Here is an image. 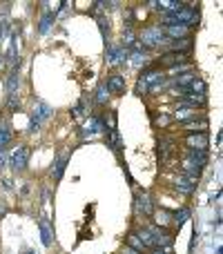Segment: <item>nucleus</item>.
Returning a JSON list of instances; mask_svg holds the SVG:
<instances>
[{"label":"nucleus","instance_id":"f257e3e1","mask_svg":"<svg viewBox=\"0 0 223 254\" xmlns=\"http://www.w3.org/2000/svg\"><path fill=\"white\" fill-rule=\"evenodd\" d=\"M197 22H199V11H197V4L194 2L181 4L176 11L163 13L161 16V27L163 25H188V27H194Z\"/></svg>","mask_w":223,"mask_h":254},{"label":"nucleus","instance_id":"b1692460","mask_svg":"<svg viewBox=\"0 0 223 254\" xmlns=\"http://www.w3.org/2000/svg\"><path fill=\"white\" fill-rule=\"evenodd\" d=\"M172 214V221H174L176 225H183L185 221L190 219V210L188 207H181V210H174V212H170Z\"/></svg>","mask_w":223,"mask_h":254},{"label":"nucleus","instance_id":"aec40b11","mask_svg":"<svg viewBox=\"0 0 223 254\" xmlns=\"http://www.w3.org/2000/svg\"><path fill=\"white\" fill-rule=\"evenodd\" d=\"M194 78H197V76H194V71L190 69V71H185V74H179V76H176V78L170 83V87H181V89H185Z\"/></svg>","mask_w":223,"mask_h":254},{"label":"nucleus","instance_id":"ddd939ff","mask_svg":"<svg viewBox=\"0 0 223 254\" xmlns=\"http://www.w3.org/2000/svg\"><path fill=\"white\" fill-rule=\"evenodd\" d=\"M183 129L192 131V134H208V119L206 116H197L190 123H183Z\"/></svg>","mask_w":223,"mask_h":254},{"label":"nucleus","instance_id":"2f4dec72","mask_svg":"<svg viewBox=\"0 0 223 254\" xmlns=\"http://www.w3.org/2000/svg\"><path fill=\"white\" fill-rule=\"evenodd\" d=\"M148 254H172V248H167V250H149Z\"/></svg>","mask_w":223,"mask_h":254},{"label":"nucleus","instance_id":"6e6552de","mask_svg":"<svg viewBox=\"0 0 223 254\" xmlns=\"http://www.w3.org/2000/svg\"><path fill=\"white\" fill-rule=\"evenodd\" d=\"M134 207H136V212H141V214H145V216H152L154 214V203H152V196H149L148 192H139V194H136Z\"/></svg>","mask_w":223,"mask_h":254},{"label":"nucleus","instance_id":"4468645a","mask_svg":"<svg viewBox=\"0 0 223 254\" xmlns=\"http://www.w3.org/2000/svg\"><path fill=\"white\" fill-rule=\"evenodd\" d=\"M158 63H161V65H165L167 69H170V67H174V65H181V63H188V54L170 52V54H165V56L158 58Z\"/></svg>","mask_w":223,"mask_h":254},{"label":"nucleus","instance_id":"9d476101","mask_svg":"<svg viewBox=\"0 0 223 254\" xmlns=\"http://www.w3.org/2000/svg\"><path fill=\"white\" fill-rule=\"evenodd\" d=\"M105 87L114 96H123V94H125V78H123L121 74H110L105 80Z\"/></svg>","mask_w":223,"mask_h":254},{"label":"nucleus","instance_id":"cd10ccee","mask_svg":"<svg viewBox=\"0 0 223 254\" xmlns=\"http://www.w3.org/2000/svg\"><path fill=\"white\" fill-rule=\"evenodd\" d=\"M192 69V67H190V63H181V65H174V67H170V69H167V74H185V71H190Z\"/></svg>","mask_w":223,"mask_h":254},{"label":"nucleus","instance_id":"7c9ffc66","mask_svg":"<svg viewBox=\"0 0 223 254\" xmlns=\"http://www.w3.org/2000/svg\"><path fill=\"white\" fill-rule=\"evenodd\" d=\"M4 165H7V152H4V149H0V170H2Z\"/></svg>","mask_w":223,"mask_h":254},{"label":"nucleus","instance_id":"9b49d317","mask_svg":"<svg viewBox=\"0 0 223 254\" xmlns=\"http://www.w3.org/2000/svg\"><path fill=\"white\" fill-rule=\"evenodd\" d=\"M208 98L203 96V94H183V96L179 98V107H190V110H194V107H206Z\"/></svg>","mask_w":223,"mask_h":254},{"label":"nucleus","instance_id":"0eeeda50","mask_svg":"<svg viewBox=\"0 0 223 254\" xmlns=\"http://www.w3.org/2000/svg\"><path fill=\"white\" fill-rule=\"evenodd\" d=\"M127 61V49L123 45H110L107 47V65L118 67Z\"/></svg>","mask_w":223,"mask_h":254},{"label":"nucleus","instance_id":"2eb2a0df","mask_svg":"<svg viewBox=\"0 0 223 254\" xmlns=\"http://www.w3.org/2000/svg\"><path fill=\"white\" fill-rule=\"evenodd\" d=\"M13 140V131L7 119H0V149H4Z\"/></svg>","mask_w":223,"mask_h":254},{"label":"nucleus","instance_id":"393cba45","mask_svg":"<svg viewBox=\"0 0 223 254\" xmlns=\"http://www.w3.org/2000/svg\"><path fill=\"white\" fill-rule=\"evenodd\" d=\"M107 98H110V92H107V87H105V83H101L96 87V94H94V101L98 103V105H105L107 103Z\"/></svg>","mask_w":223,"mask_h":254},{"label":"nucleus","instance_id":"473e14b6","mask_svg":"<svg viewBox=\"0 0 223 254\" xmlns=\"http://www.w3.org/2000/svg\"><path fill=\"white\" fill-rule=\"evenodd\" d=\"M4 65H7V61H4V56H2V54H0V71L4 69Z\"/></svg>","mask_w":223,"mask_h":254},{"label":"nucleus","instance_id":"f8f14e48","mask_svg":"<svg viewBox=\"0 0 223 254\" xmlns=\"http://www.w3.org/2000/svg\"><path fill=\"white\" fill-rule=\"evenodd\" d=\"M67 161H70V154H67V152H61L56 156V161H54V165H52V179L54 181H61L63 179L65 167H67Z\"/></svg>","mask_w":223,"mask_h":254},{"label":"nucleus","instance_id":"412c9836","mask_svg":"<svg viewBox=\"0 0 223 254\" xmlns=\"http://www.w3.org/2000/svg\"><path fill=\"white\" fill-rule=\"evenodd\" d=\"M174 119H176V123H190L192 119H197V110H190V107H179L176 110V114H174Z\"/></svg>","mask_w":223,"mask_h":254},{"label":"nucleus","instance_id":"a211bd4d","mask_svg":"<svg viewBox=\"0 0 223 254\" xmlns=\"http://www.w3.org/2000/svg\"><path fill=\"white\" fill-rule=\"evenodd\" d=\"M18 89H20V74L11 69L7 76V83H4V92H7V96H13V94H18Z\"/></svg>","mask_w":223,"mask_h":254},{"label":"nucleus","instance_id":"7ed1b4c3","mask_svg":"<svg viewBox=\"0 0 223 254\" xmlns=\"http://www.w3.org/2000/svg\"><path fill=\"white\" fill-rule=\"evenodd\" d=\"M141 45H143L145 49H154V47H161V45L170 43V40L163 36V27L161 25H152V27H145L143 31H141Z\"/></svg>","mask_w":223,"mask_h":254},{"label":"nucleus","instance_id":"6ab92c4d","mask_svg":"<svg viewBox=\"0 0 223 254\" xmlns=\"http://www.w3.org/2000/svg\"><path fill=\"white\" fill-rule=\"evenodd\" d=\"M96 131H101V121H98V116H87V121L83 123L80 134L87 136V134H96Z\"/></svg>","mask_w":223,"mask_h":254},{"label":"nucleus","instance_id":"bb28decb","mask_svg":"<svg viewBox=\"0 0 223 254\" xmlns=\"http://www.w3.org/2000/svg\"><path fill=\"white\" fill-rule=\"evenodd\" d=\"M40 237H43V243L45 246H52V230H49V223L47 221H43V223H40Z\"/></svg>","mask_w":223,"mask_h":254},{"label":"nucleus","instance_id":"dca6fc26","mask_svg":"<svg viewBox=\"0 0 223 254\" xmlns=\"http://www.w3.org/2000/svg\"><path fill=\"white\" fill-rule=\"evenodd\" d=\"M54 22H56V11H45L43 16H40V22H38V34L40 36L49 34V29L54 27Z\"/></svg>","mask_w":223,"mask_h":254},{"label":"nucleus","instance_id":"a878e982","mask_svg":"<svg viewBox=\"0 0 223 254\" xmlns=\"http://www.w3.org/2000/svg\"><path fill=\"white\" fill-rule=\"evenodd\" d=\"M134 43H136V34H134V29H132V27H125V31H123V47L130 49Z\"/></svg>","mask_w":223,"mask_h":254},{"label":"nucleus","instance_id":"39448f33","mask_svg":"<svg viewBox=\"0 0 223 254\" xmlns=\"http://www.w3.org/2000/svg\"><path fill=\"white\" fill-rule=\"evenodd\" d=\"M163 36H165L167 40L192 38V27H188V25H163Z\"/></svg>","mask_w":223,"mask_h":254},{"label":"nucleus","instance_id":"72a5a7b5","mask_svg":"<svg viewBox=\"0 0 223 254\" xmlns=\"http://www.w3.org/2000/svg\"><path fill=\"white\" fill-rule=\"evenodd\" d=\"M25 254H36V252H31V250H27V252H25Z\"/></svg>","mask_w":223,"mask_h":254},{"label":"nucleus","instance_id":"5701e85b","mask_svg":"<svg viewBox=\"0 0 223 254\" xmlns=\"http://www.w3.org/2000/svg\"><path fill=\"white\" fill-rule=\"evenodd\" d=\"M127 248H130V250H134V252H139V254H145V252H148V248L141 243V239L136 237L134 232L127 234Z\"/></svg>","mask_w":223,"mask_h":254},{"label":"nucleus","instance_id":"1a4fd4ad","mask_svg":"<svg viewBox=\"0 0 223 254\" xmlns=\"http://www.w3.org/2000/svg\"><path fill=\"white\" fill-rule=\"evenodd\" d=\"M54 116V110L47 105L45 101H36V105H34V112H31V116L29 119L34 121V123H43V121H47V119H52Z\"/></svg>","mask_w":223,"mask_h":254},{"label":"nucleus","instance_id":"4be33fe9","mask_svg":"<svg viewBox=\"0 0 223 254\" xmlns=\"http://www.w3.org/2000/svg\"><path fill=\"white\" fill-rule=\"evenodd\" d=\"M172 181H174V188L179 190V192H183V194H192V192H194V185L190 183V181L185 179V176H181V174H179V176H174Z\"/></svg>","mask_w":223,"mask_h":254},{"label":"nucleus","instance_id":"c85d7f7f","mask_svg":"<svg viewBox=\"0 0 223 254\" xmlns=\"http://www.w3.org/2000/svg\"><path fill=\"white\" fill-rule=\"evenodd\" d=\"M7 107H9V112L20 110V98H18V94H13V96H7Z\"/></svg>","mask_w":223,"mask_h":254},{"label":"nucleus","instance_id":"c756f323","mask_svg":"<svg viewBox=\"0 0 223 254\" xmlns=\"http://www.w3.org/2000/svg\"><path fill=\"white\" fill-rule=\"evenodd\" d=\"M7 29H9V22L2 18V20H0V43H2V38L7 36Z\"/></svg>","mask_w":223,"mask_h":254},{"label":"nucleus","instance_id":"20e7f679","mask_svg":"<svg viewBox=\"0 0 223 254\" xmlns=\"http://www.w3.org/2000/svg\"><path fill=\"white\" fill-rule=\"evenodd\" d=\"M7 161H9V165H11L13 172H22L27 167V163H29V147L18 145V147L7 156Z\"/></svg>","mask_w":223,"mask_h":254},{"label":"nucleus","instance_id":"f03ea898","mask_svg":"<svg viewBox=\"0 0 223 254\" xmlns=\"http://www.w3.org/2000/svg\"><path fill=\"white\" fill-rule=\"evenodd\" d=\"M165 71L154 69V67H148L143 74L139 76V85H136V94H145V92H161L165 89Z\"/></svg>","mask_w":223,"mask_h":254},{"label":"nucleus","instance_id":"f3484780","mask_svg":"<svg viewBox=\"0 0 223 254\" xmlns=\"http://www.w3.org/2000/svg\"><path fill=\"white\" fill-rule=\"evenodd\" d=\"M185 161L192 163L199 170H203V167L208 165V152H194V149H190V152L185 154Z\"/></svg>","mask_w":223,"mask_h":254},{"label":"nucleus","instance_id":"423d86ee","mask_svg":"<svg viewBox=\"0 0 223 254\" xmlns=\"http://www.w3.org/2000/svg\"><path fill=\"white\" fill-rule=\"evenodd\" d=\"M183 143L188 145L190 149H194V152H208L210 138H208V134H188L183 138Z\"/></svg>","mask_w":223,"mask_h":254}]
</instances>
